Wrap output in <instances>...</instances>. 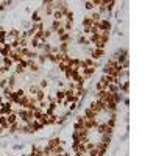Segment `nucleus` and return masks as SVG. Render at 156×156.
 Returning a JSON list of instances; mask_svg holds the SVG:
<instances>
[{
    "label": "nucleus",
    "mask_w": 156,
    "mask_h": 156,
    "mask_svg": "<svg viewBox=\"0 0 156 156\" xmlns=\"http://www.w3.org/2000/svg\"><path fill=\"white\" fill-rule=\"evenodd\" d=\"M87 108H91L97 116H98L100 113H106V103L100 102V100H92V102L89 103V106H87Z\"/></svg>",
    "instance_id": "obj_1"
},
{
    "label": "nucleus",
    "mask_w": 156,
    "mask_h": 156,
    "mask_svg": "<svg viewBox=\"0 0 156 156\" xmlns=\"http://www.w3.org/2000/svg\"><path fill=\"white\" fill-rule=\"evenodd\" d=\"M87 52H89V55H91V56H89V58H92V59H95V61L105 56V50H102V48L89 47V48H87Z\"/></svg>",
    "instance_id": "obj_2"
},
{
    "label": "nucleus",
    "mask_w": 156,
    "mask_h": 156,
    "mask_svg": "<svg viewBox=\"0 0 156 156\" xmlns=\"http://www.w3.org/2000/svg\"><path fill=\"white\" fill-rule=\"evenodd\" d=\"M97 25H98V30H100V31H108V33H109L111 28H113V25H111V20H109V19H102Z\"/></svg>",
    "instance_id": "obj_3"
},
{
    "label": "nucleus",
    "mask_w": 156,
    "mask_h": 156,
    "mask_svg": "<svg viewBox=\"0 0 156 156\" xmlns=\"http://www.w3.org/2000/svg\"><path fill=\"white\" fill-rule=\"evenodd\" d=\"M41 69L42 67L36 63V59H28V67H27V70H28V72H31V74H39Z\"/></svg>",
    "instance_id": "obj_4"
},
{
    "label": "nucleus",
    "mask_w": 156,
    "mask_h": 156,
    "mask_svg": "<svg viewBox=\"0 0 156 156\" xmlns=\"http://www.w3.org/2000/svg\"><path fill=\"white\" fill-rule=\"evenodd\" d=\"M41 11H42V14H47V16H52L53 14V2H42V8H41Z\"/></svg>",
    "instance_id": "obj_5"
},
{
    "label": "nucleus",
    "mask_w": 156,
    "mask_h": 156,
    "mask_svg": "<svg viewBox=\"0 0 156 156\" xmlns=\"http://www.w3.org/2000/svg\"><path fill=\"white\" fill-rule=\"evenodd\" d=\"M97 131H98V134H105V133H108V134H113V128H109L106 122H98Z\"/></svg>",
    "instance_id": "obj_6"
},
{
    "label": "nucleus",
    "mask_w": 156,
    "mask_h": 156,
    "mask_svg": "<svg viewBox=\"0 0 156 156\" xmlns=\"http://www.w3.org/2000/svg\"><path fill=\"white\" fill-rule=\"evenodd\" d=\"M66 98V94H64V89H58L56 92H55V102H56V105L59 106V105H63Z\"/></svg>",
    "instance_id": "obj_7"
},
{
    "label": "nucleus",
    "mask_w": 156,
    "mask_h": 156,
    "mask_svg": "<svg viewBox=\"0 0 156 156\" xmlns=\"http://www.w3.org/2000/svg\"><path fill=\"white\" fill-rule=\"evenodd\" d=\"M61 142H63V141H61L59 137H56V136H52V137H50L48 141H47V147H48L50 150H53L55 147H58Z\"/></svg>",
    "instance_id": "obj_8"
},
{
    "label": "nucleus",
    "mask_w": 156,
    "mask_h": 156,
    "mask_svg": "<svg viewBox=\"0 0 156 156\" xmlns=\"http://www.w3.org/2000/svg\"><path fill=\"white\" fill-rule=\"evenodd\" d=\"M78 74H80V72H78V70H72V69H67V70L64 72V77H66V80H67V81H74L75 78L78 77Z\"/></svg>",
    "instance_id": "obj_9"
},
{
    "label": "nucleus",
    "mask_w": 156,
    "mask_h": 156,
    "mask_svg": "<svg viewBox=\"0 0 156 156\" xmlns=\"http://www.w3.org/2000/svg\"><path fill=\"white\" fill-rule=\"evenodd\" d=\"M30 126V130H31V133H36V131H41V130H44V126L39 124L38 120H33V122H30V124H27Z\"/></svg>",
    "instance_id": "obj_10"
},
{
    "label": "nucleus",
    "mask_w": 156,
    "mask_h": 156,
    "mask_svg": "<svg viewBox=\"0 0 156 156\" xmlns=\"http://www.w3.org/2000/svg\"><path fill=\"white\" fill-rule=\"evenodd\" d=\"M30 22H31V24H41V22H42L41 13H39V11H33V13H31V17H30Z\"/></svg>",
    "instance_id": "obj_11"
},
{
    "label": "nucleus",
    "mask_w": 156,
    "mask_h": 156,
    "mask_svg": "<svg viewBox=\"0 0 156 156\" xmlns=\"http://www.w3.org/2000/svg\"><path fill=\"white\" fill-rule=\"evenodd\" d=\"M77 42L80 44L81 47H87V46H91V44H89V39L83 35V33H80V35H78V38H77Z\"/></svg>",
    "instance_id": "obj_12"
},
{
    "label": "nucleus",
    "mask_w": 156,
    "mask_h": 156,
    "mask_svg": "<svg viewBox=\"0 0 156 156\" xmlns=\"http://www.w3.org/2000/svg\"><path fill=\"white\" fill-rule=\"evenodd\" d=\"M17 122H19V117H17V114H16L14 111H13V113H9V114L6 116V124H8V125L17 124Z\"/></svg>",
    "instance_id": "obj_13"
},
{
    "label": "nucleus",
    "mask_w": 156,
    "mask_h": 156,
    "mask_svg": "<svg viewBox=\"0 0 156 156\" xmlns=\"http://www.w3.org/2000/svg\"><path fill=\"white\" fill-rule=\"evenodd\" d=\"M58 48H59V53H64V55L70 53V44H69V42H63V44H58Z\"/></svg>",
    "instance_id": "obj_14"
},
{
    "label": "nucleus",
    "mask_w": 156,
    "mask_h": 156,
    "mask_svg": "<svg viewBox=\"0 0 156 156\" xmlns=\"http://www.w3.org/2000/svg\"><path fill=\"white\" fill-rule=\"evenodd\" d=\"M119 92L122 94V92H124V94H128V92H130V81H122L120 83V84H119Z\"/></svg>",
    "instance_id": "obj_15"
},
{
    "label": "nucleus",
    "mask_w": 156,
    "mask_h": 156,
    "mask_svg": "<svg viewBox=\"0 0 156 156\" xmlns=\"http://www.w3.org/2000/svg\"><path fill=\"white\" fill-rule=\"evenodd\" d=\"M83 117H84V119H97V114L94 113L91 108H84V111H83Z\"/></svg>",
    "instance_id": "obj_16"
},
{
    "label": "nucleus",
    "mask_w": 156,
    "mask_h": 156,
    "mask_svg": "<svg viewBox=\"0 0 156 156\" xmlns=\"http://www.w3.org/2000/svg\"><path fill=\"white\" fill-rule=\"evenodd\" d=\"M95 148L98 150V152H102L103 155H106L109 145H108V144H103V142H95Z\"/></svg>",
    "instance_id": "obj_17"
},
{
    "label": "nucleus",
    "mask_w": 156,
    "mask_h": 156,
    "mask_svg": "<svg viewBox=\"0 0 156 156\" xmlns=\"http://www.w3.org/2000/svg\"><path fill=\"white\" fill-rule=\"evenodd\" d=\"M6 80H8V87L14 91V89H16V83H17V81H16V80H17V75H14V74H13L9 78H6Z\"/></svg>",
    "instance_id": "obj_18"
},
{
    "label": "nucleus",
    "mask_w": 156,
    "mask_h": 156,
    "mask_svg": "<svg viewBox=\"0 0 156 156\" xmlns=\"http://www.w3.org/2000/svg\"><path fill=\"white\" fill-rule=\"evenodd\" d=\"M89 17L92 19V22H94V24H98V22H100V20L103 19V17H102V14H100L98 11H92V13H91V16H89Z\"/></svg>",
    "instance_id": "obj_19"
},
{
    "label": "nucleus",
    "mask_w": 156,
    "mask_h": 156,
    "mask_svg": "<svg viewBox=\"0 0 156 156\" xmlns=\"http://www.w3.org/2000/svg\"><path fill=\"white\" fill-rule=\"evenodd\" d=\"M46 97H47V94H46V91H42V89H39V91L36 92V95H35V98H36L38 103H39V102H44V100H46Z\"/></svg>",
    "instance_id": "obj_20"
},
{
    "label": "nucleus",
    "mask_w": 156,
    "mask_h": 156,
    "mask_svg": "<svg viewBox=\"0 0 156 156\" xmlns=\"http://www.w3.org/2000/svg\"><path fill=\"white\" fill-rule=\"evenodd\" d=\"M109 84H106V83H102V81H97L95 86H94V89H95V92H100V91H106Z\"/></svg>",
    "instance_id": "obj_21"
},
{
    "label": "nucleus",
    "mask_w": 156,
    "mask_h": 156,
    "mask_svg": "<svg viewBox=\"0 0 156 156\" xmlns=\"http://www.w3.org/2000/svg\"><path fill=\"white\" fill-rule=\"evenodd\" d=\"M81 24H83V28H89V27L94 25V22H92V19L89 17V16H84L83 20H81Z\"/></svg>",
    "instance_id": "obj_22"
},
{
    "label": "nucleus",
    "mask_w": 156,
    "mask_h": 156,
    "mask_svg": "<svg viewBox=\"0 0 156 156\" xmlns=\"http://www.w3.org/2000/svg\"><path fill=\"white\" fill-rule=\"evenodd\" d=\"M58 41H59V44H63V42H69V44H70V41H72V35H70V33H64L63 36H59V38H58Z\"/></svg>",
    "instance_id": "obj_23"
},
{
    "label": "nucleus",
    "mask_w": 156,
    "mask_h": 156,
    "mask_svg": "<svg viewBox=\"0 0 156 156\" xmlns=\"http://www.w3.org/2000/svg\"><path fill=\"white\" fill-rule=\"evenodd\" d=\"M50 86V81H48V78H42L41 81H39V84H38V87L39 89H42V91H46V89Z\"/></svg>",
    "instance_id": "obj_24"
},
{
    "label": "nucleus",
    "mask_w": 156,
    "mask_h": 156,
    "mask_svg": "<svg viewBox=\"0 0 156 156\" xmlns=\"http://www.w3.org/2000/svg\"><path fill=\"white\" fill-rule=\"evenodd\" d=\"M59 27H63V22H59V20H53V22H52V25H50V30H52L53 35H55V31H56Z\"/></svg>",
    "instance_id": "obj_25"
},
{
    "label": "nucleus",
    "mask_w": 156,
    "mask_h": 156,
    "mask_svg": "<svg viewBox=\"0 0 156 156\" xmlns=\"http://www.w3.org/2000/svg\"><path fill=\"white\" fill-rule=\"evenodd\" d=\"M2 64H3V66H6L8 69H11L14 63L11 61V58H9V56H3V58H2Z\"/></svg>",
    "instance_id": "obj_26"
},
{
    "label": "nucleus",
    "mask_w": 156,
    "mask_h": 156,
    "mask_svg": "<svg viewBox=\"0 0 156 156\" xmlns=\"http://www.w3.org/2000/svg\"><path fill=\"white\" fill-rule=\"evenodd\" d=\"M109 94H111V92H109ZM111 95H113V102H114V103H117V105L122 103V98H124V97H122V94H120V92L111 94Z\"/></svg>",
    "instance_id": "obj_27"
},
{
    "label": "nucleus",
    "mask_w": 156,
    "mask_h": 156,
    "mask_svg": "<svg viewBox=\"0 0 156 156\" xmlns=\"http://www.w3.org/2000/svg\"><path fill=\"white\" fill-rule=\"evenodd\" d=\"M38 91H39L38 84H30V86H28V95H33V97H35Z\"/></svg>",
    "instance_id": "obj_28"
},
{
    "label": "nucleus",
    "mask_w": 156,
    "mask_h": 156,
    "mask_svg": "<svg viewBox=\"0 0 156 156\" xmlns=\"http://www.w3.org/2000/svg\"><path fill=\"white\" fill-rule=\"evenodd\" d=\"M74 17H75V14H74V11H72V9L64 14V20L66 22H74Z\"/></svg>",
    "instance_id": "obj_29"
},
{
    "label": "nucleus",
    "mask_w": 156,
    "mask_h": 156,
    "mask_svg": "<svg viewBox=\"0 0 156 156\" xmlns=\"http://www.w3.org/2000/svg\"><path fill=\"white\" fill-rule=\"evenodd\" d=\"M58 114L56 113H55V114H50L48 116V125H55V124H56V120H58Z\"/></svg>",
    "instance_id": "obj_30"
},
{
    "label": "nucleus",
    "mask_w": 156,
    "mask_h": 156,
    "mask_svg": "<svg viewBox=\"0 0 156 156\" xmlns=\"http://www.w3.org/2000/svg\"><path fill=\"white\" fill-rule=\"evenodd\" d=\"M63 27H64L66 33H70V35H72V30H74V22H66Z\"/></svg>",
    "instance_id": "obj_31"
},
{
    "label": "nucleus",
    "mask_w": 156,
    "mask_h": 156,
    "mask_svg": "<svg viewBox=\"0 0 156 156\" xmlns=\"http://www.w3.org/2000/svg\"><path fill=\"white\" fill-rule=\"evenodd\" d=\"M25 94H27V92H25V89H22V87H20V89H14V95H16V97H17V98H20V97H24V95H25Z\"/></svg>",
    "instance_id": "obj_32"
},
{
    "label": "nucleus",
    "mask_w": 156,
    "mask_h": 156,
    "mask_svg": "<svg viewBox=\"0 0 156 156\" xmlns=\"http://www.w3.org/2000/svg\"><path fill=\"white\" fill-rule=\"evenodd\" d=\"M106 91L111 92V94H116V92H119V86H117V84H109Z\"/></svg>",
    "instance_id": "obj_33"
},
{
    "label": "nucleus",
    "mask_w": 156,
    "mask_h": 156,
    "mask_svg": "<svg viewBox=\"0 0 156 156\" xmlns=\"http://www.w3.org/2000/svg\"><path fill=\"white\" fill-rule=\"evenodd\" d=\"M87 156H105L102 152H98L97 148H94V150H91V152H87Z\"/></svg>",
    "instance_id": "obj_34"
},
{
    "label": "nucleus",
    "mask_w": 156,
    "mask_h": 156,
    "mask_svg": "<svg viewBox=\"0 0 156 156\" xmlns=\"http://www.w3.org/2000/svg\"><path fill=\"white\" fill-rule=\"evenodd\" d=\"M94 148H95V142H92V141L86 142V150L87 152H91V150H94Z\"/></svg>",
    "instance_id": "obj_35"
},
{
    "label": "nucleus",
    "mask_w": 156,
    "mask_h": 156,
    "mask_svg": "<svg viewBox=\"0 0 156 156\" xmlns=\"http://www.w3.org/2000/svg\"><path fill=\"white\" fill-rule=\"evenodd\" d=\"M94 8V2H84V9H87V11H92Z\"/></svg>",
    "instance_id": "obj_36"
},
{
    "label": "nucleus",
    "mask_w": 156,
    "mask_h": 156,
    "mask_svg": "<svg viewBox=\"0 0 156 156\" xmlns=\"http://www.w3.org/2000/svg\"><path fill=\"white\" fill-rule=\"evenodd\" d=\"M56 84H58V87H59V89H63V87H64V81L58 78V80H56Z\"/></svg>",
    "instance_id": "obj_37"
}]
</instances>
